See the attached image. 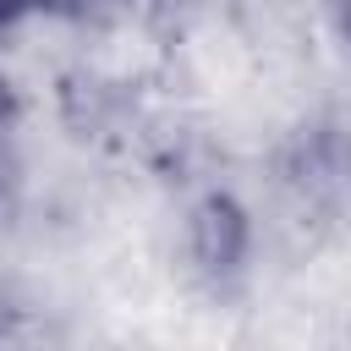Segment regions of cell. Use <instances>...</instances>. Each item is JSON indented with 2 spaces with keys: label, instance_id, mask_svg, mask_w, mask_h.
I'll list each match as a JSON object with an SVG mask.
<instances>
[{
  "label": "cell",
  "instance_id": "2",
  "mask_svg": "<svg viewBox=\"0 0 351 351\" xmlns=\"http://www.w3.org/2000/svg\"><path fill=\"white\" fill-rule=\"evenodd\" d=\"M324 22L340 49H351V0H324Z\"/></svg>",
  "mask_w": 351,
  "mask_h": 351
},
{
  "label": "cell",
  "instance_id": "1",
  "mask_svg": "<svg viewBox=\"0 0 351 351\" xmlns=\"http://www.w3.org/2000/svg\"><path fill=\"white\" fill-rule=\"evenodd\" d=\"M252 247H258L252 208L230 186H208L181 208V258L192 280H203L208 291H230L236 280H247Z\"/></svg>",
  "mask_w": 351,
  "mask_h": 351
}]
</instances>
